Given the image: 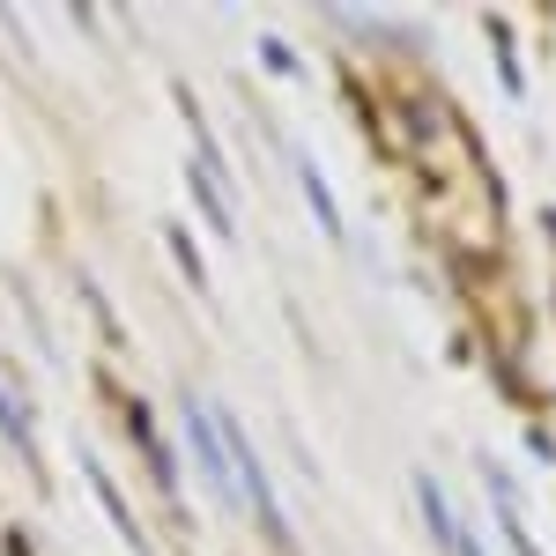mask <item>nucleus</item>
Segmentation results:
<instances>
[{
	"mask_svg": "<svg viewBox=\"0 0 556 556\" xmlns=\"http://www.w3.org/2000/svg\"><path fill=\"white\" fill-rule=\"evenodd\" d=\"M298 186H304V201H312V215H319V230L342 238V208H334V193H327V178H319L312 156H298Z\"/></svg>",
	"mask_w": 556,
	"mask_h": 556,
	"instance_id": "obj_4",
	"label": "nucleus"
},
{
	"mask_svg": "<svg viewBox=\"0 0 556 556\" xmlns=\"http://www.w3.org/2000/svg\"><path fill=\"white\" fill-rule=\"evenodd\" d=\"M0 430H8V445H15L30 468H45L38 460V430H30V416H23V401H8V393H0Z\"/></svg>",
	"mask_w": 556,
	"mask_h": 556,
	"instance_id": "obj_5",
	"label": "nucleus"
},
{
	"mask_svg": "<svg viewBox=\"0 0 556 556\" xmlns=\"http://www.w3.org/2000/svg\"><path fill=\"white\" fill-rule=\"evenodd\" d=\"M408 490H416V513H424L430 542H438L445 556H490V549L468 534V519L453 513V497H445V482H438V475H408Z\"/></svg>",
	"mask_w": 556,
	"mask_h": 556,
	"instance_id": "obj_1",
	"label": "nucleus"
},
{
	"mask_svg": "<svg viewBox=\"0 0 556 556\" xmlns=\"http://www.w3.org/2000/svg\"><path fill=\"white\" fill-rule=\"evenodd\" d=\"M83 475H89V490H97V505L112 513V527H119V542H127V549H149V534H141V519L127 513V497H119V482H112V475L97 468L89 453H83Z\"/></svg>",
	"mask_w": 556,
	"mask_h": 556,
	"instance_id": "obj_3",
	"label": "nucleus"
},
{
	"mask_svg": "<svg viewBox=\"0 0 556 556\" xmlns=\"http://www.w3.org/2000/svg\"><path fill=\"white\" fill-rule=\"evenodd\" d=\"M482 490H490V513H497V527H505V542H513V556H542V542H534V527H527V513H519V490H513V475L482 460Z\"/></svg>",
	"mask_w": 556,
	"mask_h": 556,
	"instance_id": "obj_2",
	"label": "nucleus"
}]
</instances>
